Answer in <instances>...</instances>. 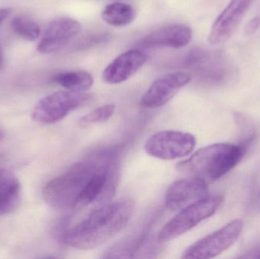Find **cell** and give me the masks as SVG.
Instances as JSON below:
<instances>
[{
	"label": "cell",
	"instance_id": "1",
	"mask_svg": "<svg viewBox=\"0 0 260 259\" xmlns=\"http://www.w3.org/2000/svg\"><path fill=\"white\" fill-rule=\"evenodd\" d=\"M134 211V202L129 199L96 207L84 220L66 233L64 243L79 250L99 247L127 226Z\"/></svg>",
	"mask_w": 260,
	"mask_h": 259
},
{
	"label": "cell",
	"instance_id": "2",
	"mask_svg": "<svg viewBox=\"0 0 260 259\" xmlns=\"http://www.w3.org/2000/svg\"><path fill=\"white\" fill-rule=\"evenodd\" d=\"M247 149L229 143H217L197 151L177 165V170L206 183L214 182L233 170L244 158Z\"/></svg>",
	"mask_w": 260,
	"mask_h": 259
},
{
	"label": "cell",
	"instance_id": "3",
	"mask_svg": "<svg viewBox=\"0 0 260 259\" xmlns=\"http://www.w3.org/2000/svg\"><path fill=\"white\" fill-rule=\"evenodd\" d=\"M102 152L76 163L67 171L49 181L42 196L47 205L61 211L76 209L79 196L102 161Z\"/></svg>",
	"mask_w": 260,
	"mask_h": 259
},
{
	"label": "cell",
	"instance_id": "4",
	"mask_svg": "<svg viewBox=\"0 0 260 259\" xmlns=\"http://www.w3.org/2000/svg\"><path fill=\"white\" fill-rule=\"evenodd\" d=\"M222 201V196L208 195L189 204L179 211L160 230L157 237L159 241H171L190 231L199 224L213 215Z\"/></svg>",
	"mask_w": 260,
	"mask_h": 259
},
{
	"label": "cell",
	"instance_id": "5",
	"mask_svg": "<svg viewBox=\"0 0 260 259\" xmlns=\"http://www.w3.org/2000/svg\"><path fill=\"white\" fill-rule=\"evenodd\" d=\"M91 99V94L85 92L56 91L37 103L32 111V120L41 124L57 123L70 113L86 105Z\"/></svg>",
	"mask_w": 260,
	"mask_h": 259
},
{
	"label": "cell",
	"instance_id": "6",
	"mask_svg": "<svg viewBox=\"0 0 260 259\" xmlns=\"http://www.w3.org/2000/svg\"><path fill=\"white\" fill-rule=\"evenodd\" d=\"M197 139L192 134L177 130L160 131L151 135L145 144L148 155L157 159H178L188 156L195 149Z\"/></svg>",
	"mask_w": 260,
	"mask_h": 259
},
{
	"label": "cell",
	"instance_id": "7",
	"mask_svg": "<svg viewBox=\"0 0 260 259\" xmlns=\"http://www.w3.org/2000/svg\"><path fill=\"white\" fill-rule=\"evenodd\" d=\"M244 224L235 219L221 229L203 237L186 249L182 258H215L230 248L241 236Z\"/></svg>",
	"mask_w": 260,
	"mask_h": 259
},
{
	"label": "cell",
	"instance_id": "8",
	"mask_svg": "<svg viewBox=\"0 0 260 259\" xmlns=\"http://www.w3.org/2000/svg\"><path fill=\"white\" fill-rule=\"evenodd\" d=\"M187 65L195 67L202 80L211 85H223L232 77V66L224 55L205 49H193L188 54Z\"/></svg>",
	"mask_w": 260,
	"mask_h": 259
},
{
	"label": "cell",
	"instance_id": "9",
	"mask_svg": "<svg viewBox=\"0 0 260 259\" xmlns=\"http://www.w3.org/2000/svg\"><path fill=\"white\" fill-rule=\"evenodd\" d=\"M192 80L184 71L165 75L154 80L141 99V106L148 109L161 107L171 101L177 93Z\"/></svg>",
	"mask_w": 260,
	"mask_h": 259
},
{
	"label": "cell",
	"instance_id": "10",
	"mask_svg": "<svg viewBox=\"0 0 260 259\" xmlns=\"http://www.w3.org/2000/svg\"><path fill=\"white\" fill-rule=\"evenodd\" d=\"M80 23L71 18H57L49 24L37 50L41 54H51L63 50L80 33Z\"/></svg>",
	"mask_w": 260,
	"mask_h": 259
},
{
	"label": "cell",
	"instance_id": "11",
	"mask_svg": "<svg viewBox=\"0 0 260 259\" xmlns=\"http://www.w3.org/2000/svg\"><path fill=\"white\" fill-rule=\"evenodd\" d=\"M253 0H231L217 17L209 35V42L218 45L227 41L235 33Z\"/></svg>",
	"mask_w": 260,
	"mask_h": 259
},
{
	"label": "cell",
	"instance_id": "12",
	"mask_svg": "<svg viewBox=\"0 0 260 259\" xmlns=\"http://www.w3.org/2000/svg\"><path fill=\"white\" fill-rule=\"evenodd\" d=\"M207 183L198 178L189 176L173 182L165 199L167 209L180 211L189 204L208 196Z\"/></svg>",
	"mask_w": 260,
	"mask_h": 259
},
{
	"label": "cell",
	"instance_id": "13",
	"mask_svg": "<svg viewBox=\"0 0 260 259\" xmlns=\"http://www.w3.org/2000/svg\"><path fill=\"white\" fill-rule=\"evenodd\" d=\"M192 29L189 26L183 24H168L144 36L138 45L148 49H180L186 47L192 41Z\"/></svg>",
	"mask_w": 260,
	"mask_h": 259
},
{
	"label": "cell",
	"instance_id": "14",
	"mask_svg": "<svg viewBox=\"0 0 260 259\" xmlns=\"http://www.w3.org/2000/svg\"><path fill=\"white\" fill-rule=\"evenodd\" d=\"M148 56L138 49L119 55L103 71V79L110 85H118L127 81L146 62Z\"/></svg>",
	"mask_w": 260,
	"mask_h": 259
},
{
	"label": "cell",
	"instance_id": "15",
	"mask_svg": "<svg viewBox=\"0 0 260 259\" xmlns=\"http://www.w3.org/2000/svg\"><path fill=\"white\" fill-rule=\"evenodd\" d=\"M21 199V187L18 177L10 170L0 168V215L14 212Z\"/></svg>",
	"mask_w": 260,
	"mask_h": 259
},
{
	"label": "cell",
	"instance_id": "16",
	"mask_svg": "<svg viewBox=\"0 0 260 259\" xmlns=\"http://www.w3.org/2000/svg\"><path fill=\"white\" fill-rule=\"evenodd\" d=\"M53 81L69 91L85 92L94 85V78L83 70L64 71L56 75Z\"/></svg>",
	"mask_w": 260,
	"mask_h": 259
},
{
	"label": "cell",
	"instance_id": "17",
	"mask_svg": "<svg viewBox=\"0 0 260 259\" xmlns=\"http://www.w3.org/2000/svg\"><path fill=\"white\" fill-rule=\"evenodd\" d=\"M136 12L129 4L114 3L108 5L102 12V17L107 24L114 27H123L131 24L136 18Z\"/></svg>",
	"mask_w": 260,
	"mask_h": 259
},
{
	"label": "cell",
	"instance_id": "18",
	"mask_svg": "<svg viewBox=\"0 0 260 259\" xmlns=\"http://www.w3.org/2000/svg\"><path fill=\"white\" fill-rule=\"evenodd\" d=\"M12 30L18 36L29 41H34L39 38L41 28L36 21L28 17L16 16L12 21Z\"/></svg>",
	"mask_w": 260,
	"mask_h": 259
},
{
	"label": "cell",
	"instance_id": "19",
	"mask_svg": "<svg viewBox=\"0 0 260 259\" xmlns=\"http://www.w3.org/2000/svg\"><path fill=\"white\" fill-rule=\"evenodd\" d=\"M115 110L116 106L114 103L103 105L95 108L82 117L80 120L81 123L87 125L105 123L113 117Z\"/></svg>",
	"mask_w": 260,
	"mask_h": 259
},
{
	"label": "cell",
	"instance_id": "20",
	"mask_svg": "<svg viewBox=\"0 0 260 259\" xmlns=\"http://www.w3.org/2000/svg\"><path fill=\"white\" fill-rule=\"evenodd\" d=\"M260 25V18L259 17H255L252 18L245 27V34L247 36H251L256 33V30H258Z\"/></svg>",
	"mask_w": 260,
	"mask_h": 259
},
{
	"label": "cell",
	"instance_id": "21",
	"mask_svg": "<svg viewBox=\"0 0 260 259\" xmlns=\"http://www.w3.org/2000/svg\"><path fill=\"white\" fill-rule=\"evenodd\" d=\"M12 9L9 8H3L0 9V26L3 24V21H5L6 18L10 15Z\"/></svg>",
	"mask_w": 260,
	"mask_h": 259
},
{
	"label": "cell",
	"instance_id": "22",
	"mask_svg": "<svg viewBox=\"0 0 260 259\" xmlns=\"http://www.w3.org/2000/svg\"><path fill=\"white\" fill-rule=\"evenodd\" d=\"M3 63H4V58H3V50H2L1 47H0V69L3 68Z\"/></svg>",
	"mask_w": 260,
	"mask_h": 259
},
{
	"label": "cell",
	"instance_id": "23",
	"mask_svg": "<svg viewBox=\"0 0 260 259\" xmlns=\"http://www.w3.org/2000/svg\"><path fill=\"white\" fill-rule=\"evenodd\" d=\"M254 255L252 256V258H260V250L257 251L256 253H253Z\"/></svg>",
	"mask_w": 260,
	"mask_h": 259
},
{
	"label": "cell",
	"instance_id": "24",
	"mask_svg": "<svg viewBox=\"0 0 260 259\" xmlns=\"http://www.w3.org/2000/svg\"><path fill=\"white\" fill-rule=\"evenodd\" d=\"M2 137H3V135H2V132H0V138H1Z\"/></svg>",
	"mask_w": 260,
	"mask_h": 259
}]
</instances>
